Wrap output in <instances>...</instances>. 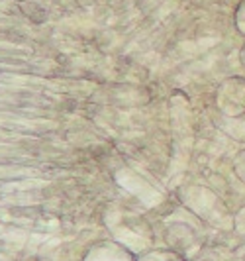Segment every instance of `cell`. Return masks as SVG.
Returning <instances> with one entry per match:
<instances>
[{"label":"cell","mask_w":245,"mask_h":261,"mask_svg":"<svg viewBox=\"0 0 245 261\" xmlns=\"http://www.w3.org/2000/svg\"><path fill=\"white\" fill-rule=\"evenodd\" d=\"M233 171H235V175L245 183V151H241L239 155L235 157V161H233Z\"/></svg>","instance_id":"cell-3"},{"label":"cell","mask_w":245,"mask_h":261,"mask_svg":"<svg viewBox=\"0 0 245 261\" xmlns=\"http://www.w3.org/2000/svg\"><path fill=\"white\" fill-rule=\"evenodd\" d=\"M239 59H241V63H243V67H245V45L241 47V53H239Z\"/></svg>","instance_id":"cell-4"},{"label":"cell","mask_w":245,"mask_h":261,"mask_svg":"<svg viewBox=\"0 0 245 261\" xmlns=\"http://www.w3.org/2000/svg\"><path fill=\"white\" fill-rule=\"evenodd\" d=\"M233 24H235V30L245 38V0H241L235 8V14H233Z\"/></svg>","instance_id":"cell-2"},{"label":"cell","mask_w":245,"mask_h":261,"mask_svg":"<svg viewBox=\"0 0 245 261\" xmlns=\"http://www.w3.org/2000/svg\"><path fill=\"white\" fill-rule=\"evenodd\" d=\"M216 106L228 118L243 116L245 114V79L232 77L226 79L216 92Z\"/></svg>","instance_id":"cell-1"}]
</instances>
